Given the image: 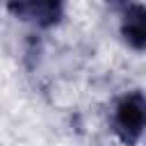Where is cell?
<instances>
[{
	"label": "cell",
	"mask_w": 146,
	"mask_h": 146,
	"mask_svg": "<svg viewBox=\"0 0 146 146\" xmlns=\"http://www.w3.org/2000/svg\"><path fill=\"white\" fill-rule=\"evenodd\" d=\"M112 123H114L116 137L125 146H135L141 139L144 125H146V100L139 89L128 91L116 100Z\"/></svg>",
	"instance_id": "1"
},
{
	"label": "cell",
	"mask_w": 146,
	"mask_h": 146,
	"mask_svg": "<svg viewBox=\"0 0 146 146\" xmlns=\"http://www.w3.org/2000/svg\"><path fill=\"white\" fill-rule=\"evenodd\" d=\"M7 9L25 21L32 23L36 27H52L64 18V5L55 2V0H30V2H11L7 5Z\"/></svg>",
	"instance_id": "2"
},
{
	"label": "cell",
	"mask_w": 146,
	"mask_h": 146,
	"mask_svg": "<svg viewBox=\"0 0 146 146\" xmlns=\"http://www.w3.org/2000/svg\"><path fill=\"white\" fill-rule=\"evenodd\" d=\"M121 36L132 50H144L146 46V9L144 5L135 2L128 5L121 14Z\"/></svg>",
	"instance_id": "3"
}]
</instances>
